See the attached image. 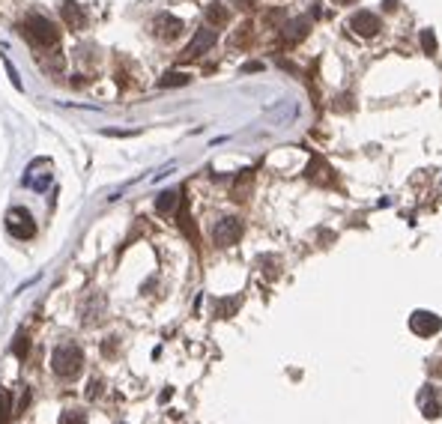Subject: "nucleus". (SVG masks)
Instances as JSON below:
<instances>
[{
	"label": "nucleus",
	"mask_w": 442,
	"mask_h": 424,
	"mask_svg": "<svg viewBox=\"0 0 442 424\" xmlns=\"http://www.w3.org/2000/svg\"><path fill=\"white\" fill-rule=\"evenodd\" d=\"M51 368L57 377H63V380H72L81 373L84 368V352L81 347H75V344H60L54 352H51Z\"/></svg>",
	"instance_id": "obj_1"
},
{
	"label": "nucleus",
	"mask_w": 442,
	"mask_h": 424,
	"mask_svg": "<svg viewBox=\"0 0 442 424\" xmlns=\"http://www.w3.org/2000/svg\"><path fill=\"white\" fill-rule=\"evenodd\" d=\"M22 33H24L36 48L57 45V39H60V30H57L51 22H48V18H42V15H30L27 22L22 24Z\"/></svg>",
	"instance_id": "obj_2"
},
{
	"label": "nucleus",
	"mask_w": 442,
	"mask_h": 424,
	"mask_svg": "<svg viewBox=\"0 0 442 424\" xmlns=\"http://www.w3.org/2000/svg\"><path fill=\"white\" fill-rule=\"evenodd\" d=\"M239 236H243V221L234 218V215H227V218H221L218 225L213 227V242L221 248H227V245H236Z\"/></svg>",
	"instance_id": "obj_3"
},
{
	"label": "nucleus",
	"mask_w": 442,
	"mask_h": 424,
	"mask_svg": "<svg viewBox=\"0 0 442 424\" xmlns=\"http://www.w3.org/2000/svg\"><path fill=\"white\" fill-rule=\"evenodd\" d=\"M6 230L15 239H30L36 234V225H33V218H30L27 209H9L6 212Z\"/></svg>",
	"instance_id": "obj_4"
},
{
	"label": "nucleus",
	"mask_w": 442,
	"mask_h": 424,
	"mask_svg": "<svg viewBox=\"0 0 442 424\" xmlns=\"http://www.w3.org/2000/svg\"><path fill=\"white\" fill-rule=\"evenodd\" d=\"M215 39H218V33H215V27H200L197 33H195V39L186 45V51H183V60H195V57H200L204 51H209V48L215 45Z\"/></svg>",
	"instance_id": "obj_5"
},
{
	"label": "nucleus",
	"mask_w": 442,
	"mask_h": 424,
	"mask_svg": "<svg viewBox=\"0 0 442 424\" xmlns=\"http://www.w3.org/2000/svg\"><path fill=\"white\" fill-rule=\"evenodd\" d=\"M379 27H383V22H379V15L374 13H368V9H361V13H356L353 18H350V30H353L356 36H377L379 33Z\"/></svg>",
	"instance_id": "obj_6"
},
{
	"label": "nucleus",
	"mask_w": 442,
	"mask_h": 424,
	"mask_svg": "<svg viewBox=\"0 0 442 424\" xmlns=\"http://www.w3.org/2000/svg\"><path fill=\"white\" fill-rule=\"evenodd\" d=\"M409 329H413L418 338H430L442 329V320L436 314H430V311H416V314L409 317Z\"/></svg>",
	"instance_id": "obj_7"
},
{
	"label": "nucleus",
	"mask_w": 442,
	"mask_h": 424,
	"mask_svg": "<svg viewBox=\"0 0 442 424\" xmlns=\"http://www.w3.org/2000/svg\"><path fill=\"white\" fill-rule=\"evenodd\" d=\"M153 33L158 39H177L179 33H183V22L174 15H156V22H153Z\"/></svg>",
	"instance_id": "obj_8"
},
{
	"label": "nucleus",
	"mask_w": 442,
	"mask_h": 424,
	"mask_svg": "<svg viewBox=\"0 0 442 424\" xmlns=\"http://www.w3.org/2000/svg\"><path fill=\"white\" fill-rule=\"evenodd\" d=\"M179 200H183V191H177V188L174 191H162L158 200H156V212H158V215H174Z\"/></svg>",
	"instance_id": "obj_9"
},
{
	"label": "nucleus",
	"mask_w": 442,
	"mask_h": 424,
	"mask_svg": "<svg viewBox=\"0 0 442 424\" xmlns=\"http://www.w3.org/2000/svg\"><path fill=\"white\" fill-rule=\"evenodd\" d=\"M63 18H66V24H72L75 30L87 27V15H84V9L78 6V3H72V0H69V3L63 6Z\"/></svg>",
	"instance_id": "obj_10"
},
{
	"label": "nucleus",
	"mask_w": 442,
	"mask_h": 424,
	"mask_svg": "<svg viewBox=\"0 0 442 424\" xmlns=\"http://www.w3.org/2000/svg\"><path fill=\"white\" fill-rule=\"evenodd\" d=\"M308 36V18H296V22L284 24V39L287 42H299V39Z\"/></svg>",
	"instance_id": "obj_11"
},
{
	"label": "nucleus",
	"mask_w": 442,
	"mask_h": 424,
	"mask_svg": "<svg viewBox=\"0 0 442 424\" xmlns=\"http://www.w3.org/2000/svg\"><path fill=\"white\" fill-rule=\"evenodd\" d=\"M60 424H87V412L84 409H63Z\"/></svg>",
	"instance_id": "obj_12"
},
{
	"label": "nucleus",
	"mask_w": 442,
	"mask_h": 424,
	"mask_svg": "<svg viewBox=\"0 0 442 424\" xmlns=\"http://www.w3.org/2000/svg\"><path fill=\"white\" fill-rule=\"evenodd\" d=\"M183 84H188V75H183V72H167L158 81V87H183Z\"/></svg>",
	"instance_id": "obj_13"
},
{
	"label": "nucleus",
	"mask_w": 442,
	"mask_h": 424,
	"mask_svg": "<svg viewBox=\"0 0 442 424\" xmlns=\"http://www.w3.org/2000/svg\"><path fill=\"white\" fill-rule=\"evenodd\" d=\"M206 18H209L213 24H227V9L215 3V6H209V9H206Z\"/></svg>",
	"instance_id": "obj_14"
},
{
	"label": "nucleus",
	"mask_w": 442,
	"mask_h": 424,
	"mask_svg": "<svg viewBox=\"0 0 442 424\" xmlns=\"http://www.w3.org/2000/svg\"><path fill=\"white\" fill-rule=\"evenodd\" d=\"M9 409H13V398H9V391L0 389V424L9 418Z\"/></svg>",
	"instance_id": "obj_15"
},
{
	"label": "nucleus",
	"mask_w": 442,
	"mask_h": 424,
	"mask_svg": "<svg viewBox=\"0 0 442 424\" xmlns=\"http://www.w3.org/2000/svg\"><path fill=\"white\" fill-rule=\"evenodd\" d=\"M421 45H425V51H427V54H434V51H436L434 30H425V33H421Z\"/></svg>",
	"instance_id": "obj_16"
},
{
	"label": "nucleus",
	"mask_w": 442,
	"mask_h": 424,
	"mask_svg": "<svg viewBox=\"0 0 442 424\" xmlns=\"http://www.w3.org/2000/svg\"><path fill=\"white\" fill-rule=\"evenodd\" d=\"M425 416H427V418H436V416H439V407H436L434 400H427V407H425Z\"/></svg>",
	"instance_id": "obj_17"
},
{
	"label": "nucleus",
	"mask_w": 442,
	"mask_h": 424,
	"mask_svg": "<svg viewBox=\"0 0 442 424\" xmlns=\"http://www.w3.org/2000/svg\"><path fill=\"white\" fill-rule=\"evenodd\" d=\"M15 352H18V356H24V352H27V338H24V335H18V344H15Z\"/></svg>",
	"instance_id": "obj_18"
},
{
	"label": "nucleus",
	"mask_w": 442,
	"mask_h": 424,
	"mask_svg": "<svg viewBox=\"0 0 442 424\" xmlns=\"http://www.w3.org/2000/svg\"><path fill=\"white\" fill-rule=\"evenodd\" d=\"M338 3H347V0H338ZM350 3H353V0H350Z\"/></svg>",
	"instance_id": "obj_19"
}]
</instances>
